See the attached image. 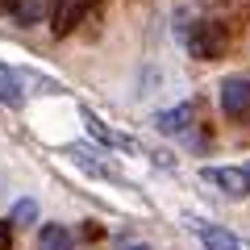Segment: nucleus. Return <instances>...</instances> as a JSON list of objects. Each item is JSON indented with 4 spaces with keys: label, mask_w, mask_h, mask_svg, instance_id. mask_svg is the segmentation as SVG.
<instances>
[{
    "label": "nucleus",
    "mask_w": 250,
    "mask_h": 250,
    "mask_svg": "<svg viewBox=\"0 0 250 250\" xmlns=\"http://www.w3.org/2000/svg\"><path fill=\"white\" fill-rule=\"evenodd\" d=\"M13 9V0H0V13H9Z\"/></svg>",
    "instance_id": "obj_15"
},
{
    "label": "nucleus",
    "mask_w": 250,
    "mask_h": 250,
    "mask_svg": "<svg viewBox=\"0 0 250 250\" xmlns=\"http://www.w3.org/2000/svg\"><path fill=\"white\" fill-rule=\"evenodd\" d=\"M0 100H4L9 108L25 104V80H21L17 71H9V67H0Z\"/></svg>",
    "instance_id": "obj_10"
},
{
    "label": "nucleus",
    "mask_w": 250,
    "mask_h": 250,
    "mask_svg": "<svg viewBox=\"0 0 250 250\" xmlns=\"http://www.w3.org/2000/svg\"><path fill=\"white\" fill-rule=\"evenodd\" d=\"M9 13L17 25H38L42 17H50V0H13Z\"/></svg>",
    "instance_id": "obj_9"
},
{
    "label": "nucleus",
    "mask_w": 250,
    "mask_h": 250,
    "mask_svg": "<svg viewBox=\"0 0 250 250\" xmlns=\"http://www.w3.org/2000/svg\"><path fill=\"white\" fill-rule=\"evenodd\" d=\"M242 250H246V246H242Z\"/></svg>",
    "instance_id": "obj_17"
},
{
    "label": "nucleus",
    "mask_w": 250,
    "mask_h": 250,
    "mask_svg": "<svg viewBox=\"0 0 250 250\" xmlns=\"http://www.w3.org/2000/svg\"><path fill=\"white\" fill-rule=\"evenodd\" d=\"M246 175H250V167H246Z\"/></svg>",
    "instance_id": "obj_16"
},
{
    "label": "nucleus",
    "mask_w": 250,
    "mask_h": 250,
    "mask_svg": "<svg viewBox=\"0 0 250 250\" xmlns=\"http://www.w3.org/2000/svg\"><path fill=\"white\" fill-rule=\"evenodd\" d=\"M192 225H196L205 250H242V238L233 229H225V225H208V221H192Z\"/></svg>",
    "instance_id": "obj_7"
},
{
    "label": "nucleus",
    "mask_w": 250,
    "mask_h": 250,
    "mask_svg": "<svg viewBox=\"0 0 250 250\" xmlns=\"http://www.w3.org/2000/svg\"><path fill=\"white\" fill-rule=\"evenodd\" d=\"M184 42H188V54H192V59L213 62V59H221V54H225L229 29H225L221 21H196V25H192V34H188Z\"/></svg>",
    "instance_id": "obj_1"
},
{
    "label": "nucleus",
    "mask_w": 250,
    "mask_h": 250,
    "mask_svg": "<svg viewBox=\"0 0 250 250\" xmlns=\"http://www.w3.org/2000/svg\"><path fill=\"white\" fill-rule=\"evenodd\" d=\"M83 125H88V134H92V138H100V142L113 146V150H125V154H138V150H142V146H138L129 134H117V129H108V125L100 121V117H92V113H83Z\"/></svg>",
    "instance_id": "obj_6"
},
{
    "label": "nucleus",
    "mask_w": 250,
    "mask_h": 250,
    "mask_svg": "<svg viewBox=\"0 0 250 250\" xmlns=\"http://www.w3.org/2000/svg\"><path fill=\"white\" fill-rule=\"evenodd\" d=\"M221 113L225 117H246L250 113V80L246 75H229V80L221 83Z\"/></svg>",
    "instance_id": "obj_3"
},
{
    "label": "nucleus",
    "mask_w": 250,
    "mask_h": 250,
    "mask_svg": "<svg viewBox=\"0 0 250 250\" xmlns=\"http://www.w3.org/2000/svg\"><path fill=\"white\" fill-rule=\"evenodd\" d=\"M75 246V233L67 225H42L38 229V250H71Z\"/></svg>",
    "instance_id": "obj_11"
},
{
    "label": "nucleus",
    "mask_w": 250,
    "mask_h": 250,
    "mask_svg": "<svg viewBox=\"0 0 250 250\" xmlns=\"http://www.w3.org/2000/svg\"><path fill=\"white\" fill-rule=\"evenodd\" d=\"M83 13H88V0H54L50 4V29L59 38H67L83 21Z\"/></svg>",
    "instance_id": "obj_4"
},
{
    "label": "nucleus",
    "mask_w": 250,
    "mask_h": 250,
    "mask_svg": "<svg viewBox=\"0 0 250 250\" xmlns=\"http://www.w3.org/2000/svg\"><path fill=\"white\" fill-rule=\"evenodd\" d=\"M121 250H150L146 242H121Z\"/></svg>",
    "instance_id": "obj_14"
},
{
    "label": "nucleus",
    "mask_w": 250,
    "mask_h": 250,
    "mask_svg": "<svg viewBox=\"0 0 250 250\" xmlns=\"http://www.w3.org/2000/svg\"><path fill=\"white\" fill-rule=\"evenodd\" d=\"M192 125V104H179V108H167V113H159L154 117V129L159 134H171V138H179Z\"/></svg>",
    "instance_id": "obj_8"
},
{
    "label": "nucleus",
    "mask_w": 250,
    "mask_h": 250,
    "mask_svg": "<svg viewBox=\"0 0 250 250\" xmlns=\"http://www.w3.org/2000/svg\"><path fill=\"white\" fill-rule=\"evenodd\" d=\"M34 221H38V200H17V205H13L9 225L17 229V225H34Z\"/></svg>",
    "instance_id": "obj_12"
},
{
    "label": "nucleus",
    "mask_w": 250,
    "mask_h": 250,
    "mask_svg": "<svg viewBox=\"0 0 250 250\" xmlns=\"http://www.w3.org/2000/svg\"><path fill=\"white\" fill-rule=\"evenodd\" d=\"M0 250H13V225L0 221Z\"/></svg>",
    "instance_id": "obj_13"
},
{
    "label": "nucleus",
    "mask_w": 250,
    "mask_h": 250,
    "mask_svg": "<svg viewBox=\"0 0 250 250\" xmlns=\"http://www.w3.org/2000/svg\"><path fill=\"white\" fill-rule=\"evenodd\" d=\"M67 154H71V159L80 163V167L88 171V175H96V179H117V171H113V167H108V163H104V154H100L96 146L71 142V146H67Z\"/></svg>",
    "instance_id": "obj_5"
},
{
    "label": "nucleus",
    "mask_w": 250,
    "mask_h": 250,
    "mask_svg": "<svg viewBox=\"0 0 250 250\" xmlns=\"http://www.w3.org/2000/svg\"><path fill=\"white\" fill-rule=\"evenodd\" d=\"M200 179L213 184V188H221L229 200L250 196V175H246V167H205V171H200Z\"/></svg>",
    "instance_id": "obj_2"
}]
</instances>
